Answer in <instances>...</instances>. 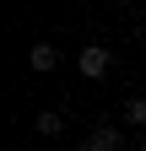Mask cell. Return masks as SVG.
I'll return each mask as SVG.
<instances>
[{
  "mask_svg": "<svg viewBox=\"0 0 146 151\" xmlns=\"http://www.w3.org/2000/svg\"><path fill=\"white\" fill-rule=\"evenodd\" d=\"M60 65V49L54 43H33V70H54Z\"/></svg>",
  "mask_w": 146,
  "mask_h": 151,
  "instance_id": "obj_3",
  "label": "cell"
},
{
  "mask_svg": "<svg viewBox=\"0 0 146 151\" xmlns=\"http://www.w3.org/2000/svg\"><path fill=\"white\" fill-rule=\"evenodd\" d=\"M124 119H130V124H146V97H130V108H124Z\"/></svg>",
  "mask_w": 146,
  "mask_h": 151,
  "instance_id": "obj_4",
  "label": "cell"
},
{
  "mask_svg": "<svg viewBox=\"0 0 146 151\" xmlns=\"http://www.w3.org/2000/svg\"><path fill=\"white\" fill-rule=\"evenodd\" d=\"M76 65H81V76H92V81H98V76L108 70V49H103V43H87Z\"/></svg>",
  "mask_w": 146,
  "mask_h": 151,
  "instance_id": "obj_1",
  "label": "cell"
},
{
  "mask_svg": "<svg viewBox=\"0 0 146 151\" xmlns=\"http://www.w3.org/2000/svg\"><path fill=\"white\" fill-rule=\"evenodd\" d=\"M81 151H119V129H114V124H98L92 135H87Z\"/></svg>",
  "mask_w": 146,
  "mask_h": 151,
  "instance_id": "obj_2",
  "label": "cell"
},
{
  "mask_svg": "<svg viewBox=\"0 0 146 151\" xmlns=\"http://www.w3.org/2000/svg\"><path fill=\"white\" fill-rule=\"evenodd\" d=\"M141 151H146V140H141Z\"/></svg>",
  "mask_w": 146,
  "mask_h": 151,
  "instance_id": "obj_6",
  "label": "cell"
},
{
  "mask_svg": "<svg viewBox=\"0 0 146 151\" xmlns=\"http://www.w3.org/2000/svg\"><path fill=\"white\" fill-rule=\"evenodd\" d=\"M38 135H60V113H38Z\"/></svg>",
  "mask_w": 146,
  "mask_h": 151,
  "instance_id": "obj_5",
  "label": "cell"
}]
</instances>
